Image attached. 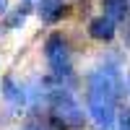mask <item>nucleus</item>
I'll return each instance as SVG.
<instances>
[{
    "instance_id": "8",
    "label": "nucleus",
    "mask_w": 130,
    "mask_h": 130,
    "mask_svg": "<svg viewBox=\"0 0 130 130\" xmlns=\"http://www.w3.org/2000/svg\"><path fill=\"white\" fill-rule=\"evenodd\" d=\"M24 18H26V8H18V13H13V16H10L5 26H8V29H16L18 24H24Z\"/></svg>"
},
{
    "instance_id": "5",
    "label": "nucleus",
    "mask_w": 130,
    "mask_h": 130,
    "mask_svg": "<svg viewBox=\"0 0 130 130\" xmlns=\"http://www.w3.org/2000/svg\"><path fill=\"white\" fill-rule=\"evenodd\" d=\"M39 18L44 21V24H55V21H60L65 16V8L62 5V0H39Z\"/></svg>"
},
{
    "instance_id": "6",
    "label": "nucleus",
    "mask_w": 130,
    "mask_h": 130,
    "mask_svg": "<svg viewBox=\"0 0 130 130\" xmlns=\"http://www.w3.org/2000/svg\"><path fill=\"white\" fill-rule=\"evenodd\" d=\"M104 5V16L117 24V21H125L127 13H130V0H102Z\"/></svg>"
},
{
    "instance_id": "9",
    "label": "nucleus",
    "mask_w": 130,
    "mask_h": 130,
    "mask_svg": "<svg viewBox=\"0 0 130 130\" xmlns=\"http://www.w3.org/2000/svg\"><path fill=\"white\" fill-rule=\"evenodd\" d=\"M117 127L120 130H130V109H125L120 117H117Z\"/></svg>"
},
{
    "instance_id": "1",
    "label": "nucleus",
    "mask_w": 130,
    "mask_h": 130,
    "mask_svg": "<svg viewBox=\"0 0 130 130\" xmlns=\"http://www.w3.org/2000/svg\"><path fill=\"white\" fill-rule=\"evenodd\" d=\"M122 91V81H120V70L115 65H104L96 68L89 75V115L94 117V122L109 130L117 120V99Z\"/></svg>"
},
{
    "instance_id": "7",
    "label": "nucleus",
    "mask_w": 130,
    "mask_h": 130,
    "mask_svg": "<svg viewBox=\"0 0 130 130\" xmlns=\"http://www.w3.org/2000/svg\"><path fill=\"white\" fill-rule=\"evenodd\" d=\"M5 89H8V102H24V89H13V81H5Z\"/></svg>"
},
{
    "instance_id": "2",
    "label": "nucleus",
    "mask_w": 130,
    "mask_h": 130,
    "mask_svg": "<svg viewBox=\"0 0 130 130\" xmlns=\"http://www.w3.org/2000/svg\"><path fill=\"white\" fill-rule=\"evenodd\" d=\"M47 86H50L47 89V102H50L52 117L60 120L62 125H70V127L83 125V109L78 107V102H75V96L70 94L68 86H62V81H57V83L47 81Z\"/></svg>"
},
{
    "instance_id": "3",
    "label": "nucleus",
    "mask_w": 130,
    "mask_h": 130,
    "mask_svg": "<svg viewBox=\"0 0 130 130\" xmlns=\"http://www.w3.org/2000/svg\"><path fill=\"white\" fill-rule=\"evenodd\" d=\"M44 57L47 65L52 68V78L62 81L65 75H70V47L62 34H50L44 42Z\"/></svg>"
},
{
    "instance_id": "10",
    "label": "nucleus",
    "mask_w": 130,
    "mask_h": 130,
    "mask_svg": "<svg viewBox=\"0 0 130 130\" xmlns=\"http://www.w3.org/2000/svg\"><path fill=\"white\" fill-rule=\"evenodd\" d=\"M3 8H5V0H0V10H3Z\"/></svg>"
},
{
    "instance_id": "4",
    "label": "nucleus",
    "mask_w": 130,
    "mask_h": 130,
    "mask_svg": "<svg viewBox=\"0 0 130 130\" xmlns=\"http://www.w3.org/2000/svg\"><path fill=\"white\" fill-rule=\"evenodd\" d=\"M115 31H117V24H112L107 16H96L91 24H89V34L99 42H112L115 39Z\"/></svg>"
}]
</instances>
